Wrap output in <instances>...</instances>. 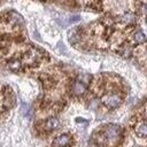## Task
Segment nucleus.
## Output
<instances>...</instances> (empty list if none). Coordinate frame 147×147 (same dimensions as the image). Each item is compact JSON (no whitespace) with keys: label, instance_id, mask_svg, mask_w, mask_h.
I'll return each instance as SVG.
<instances>
[{"label":"nucleus","instance_id":"39448f33","mask_svg":"<svg viewBox=\"0 0 147 147\" xmlns=\"http://www.w3.org/2000/svg\"><path fill=\"white\" fill-rule=\"evenodd\" d=\"M136 132L139 137L141 138H146L147 137V123L146 122H142V123H139L136 127Z\"/></svg>","mask_w":147,"mask_h":147},{"label":"nucleus","instance_id":"0eeeda50","mask_svg":"<svg viewBox=\"0 0 147 147\" xmlns=\"http://www.w3.org/2000/svg\"><path fill=\"white\" fill-rule=\"evenodd\" d=\"M21 113L23 114V116H25L28 118H31L32 117V110H31V108L26 103H24V102L21 103Z\"/></svg>","mask_w":147,"mask_h":147},{"label":"nucleus","instance_id":"f257e3e1","mask_svg":"<svg viewBox=\"0 0 147 147\" xmlns=\"http://www.w3.org/2000/svg\"><path fill=\"white\" fill-rule=\"evenodd\" d=\"M121 132H122L121 126H118V125H116V124H108V125L105 127V130H103V133H105L106 138H107L109 141L116 140V139L119 137Z\"/></svg>","mask_w":147,"mask_h":147},{"label":"nucleus","instance_id":"7ed1b4c3","mask_svg":"<svg viewBox=\"0 0 147 147\" xmlns=\"http://www.w3.org/2000/svg\"><path fill=\"white\" fill-rule=\"evenodd\" d=\"M86 91V84L80 82V80H76L72 85V93L75 95H82L84 94Z\"/></svg>","mask_w":147,"mask_h":147},{"label":"nucleus","instance_id":"423d86ee","mask_svg":"<svg viewBox=\"0 0 147 147\" xmlns=\"http://www.w3.org/2000/svg\"><path fill=\"white\" fill-rule=\"evenodd\" d=\"M57 126H59V119L55 118V117L48 118L47 122L45 123V127H46V130H48V131H53V130H55Z\"/></svg>","mask_w":147,"mask_h":147},{"label":"nucleus","instance_id":"6e6552de","mask_svg":"<svg viewBox=\"0 0 147 147\" xmlns=\"http://www.w3.org/2000/svg\"><path fill=\"white\" fill-rule=\"evenodd\" d=\"M10 21L15 24H23V22H24L22 16L15 11H10Z\"/></svg>","mask_w":147,"mask_h":147},{"label":"nucleus","instance_id":"f8f14e48","mask_svg":"<svg viewBox=\"0 0 147 147\" xmlns=\"http://www.w3.org/2000/svg\"><path fill=\"white\" fill-rule=\"evenodd\" d=\"M80 20V16L79 15H70L68 21H67V24H71V23H76Z\"/></svg>","mask_w":147,"mask_h":147},{"label":"nucleus","instance_id":"9d476101","mask_svg":"<svg viewBox=\"0 0 147 147\" xmlns=\"http://www.w3.org/2000/svg\"><path fill=\"white\" fill-rule=\"evenodd\" d=\"M123 21H124L125 23H132V22L136 21V16H134L132 13H126V14H124V16H123Z\"/></svg>","mask_w":147,"mask_h":147},{"label":"nucleus","instance_id":"9b49d317","mask_svg":"<svg viewBox=\"0 0 147 147\" xmlns=\"http://www.w3.org/2000/svg\"><path fill=\"white\" fill-rule=\"evenodd\" d=\"M8 67L11 69V70H18L20 68H21V63L18 62V61H11V62H9L8 63Z\"/></svg>","mask_w":147,"mask_h":147},{"label":"nucleus","instance_id":"20e7f679","mask_svg":"<svg viewBox=\"0 0 147 147\" xmlns=\"http://www.w3.org/2000/svg\"><path fill=\"white\" fill-rule=\"evenodd\" d=\"M54 145L57 147H67L70 144V137L68 134H61L54 139Z\"/></svg>","mask_w":147,"mask_h":147},{"label":"nucleus","instance_id":"1a4fd4ad","mask_svg":"<svg viewBox=\"0 0 147 147\" xmlns=\"http://www.w3.org/2000/svg\"><path fill=\"white\" fill-rule=\"evenodd\" d=\"M134 40L137 42H139V44H142V42L146 41V36L141 31H138V32L134 33Z\"/></svg>","mask_w":147,"mask_h":147},{"label":"nucleus","instance_id":"ddd939ff","mask_svg":"<svg viewBox=\"0 0 147 147\" xmlns=\"http://www.w3.org/2000/svg\"><path fill=\"white\" fill-rule=\"evenodd\" d=\"M145 11H146V13H147V3H146V5H145Z\"/></svg>","mask_w":147,"mask_h":147},{"label":"nucleus","instance_id":"f03ea898","mask_svg":"<svg viewBox=\"0 0 147 147\" xmlns=\"http://www.w3.org/2000/svg\"><path fill=\"white\" fill-rule=\"evenodd\" d=\"M102 102L108 108H117L122 103V99L117 94H109L102 99Z\"/></svg>","mask_w":147,"mask_h":147}]
</instances>
